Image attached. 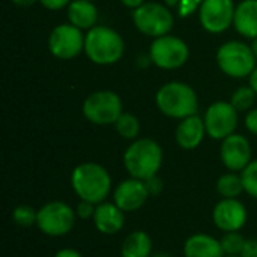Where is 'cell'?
<instances>
[{"instance_id": "obj_13", "label": "cell", "mask_w": 257, "mask_h": 257, "mask_svg": "<svg viewBox=\"0 0 257 257\" xmlns=\"http://www.w3.org/2000/svg\"><path fill=\"white\" fill-rule=\"evenodd\" d=\"M220 158L229 172L241 173L253 161V151L248 139L233 133L221 140Z\"/></svg>"}, {"instance_id": "obj_17", "label": "cell", "mask_w": 257, "mask_h": 257, "mask_svg": "<svg viewBox=\"0 0 257 257\" xmlns=\"http://www.w3.org/2000/svg\"><path fill=\"white\" fill-rule=\"evenodd\" d=\"M205 134L206 128L203 119L199 114H193L179 122L175 131V140L181 149L193 151L202 145Z\"/></svg>"}, {"instance_id": "obj_6", "label": "cell", "mask_w": 257, "mask_h": 257, "mask_svg": "<svg viewBox=\"0 0 257 257\" xmlns=\"http://www.w3.org/2000/svg\"><path fill=\"white\" fill-rule=\"evenodd\" d=\"M133 21L140 33L154 39L169 35L175 24L170 8L157 2H145L136 8L133 11Z\"/></svg>"}, {"instance_id": "obj_4", "label": "cell", "mask_w": 257, "mask_h": 257, "mask_svg": "<svg viewBox=\"0 0 257 257\" xmlns=\"http://www.w3.org/2000/svg\"><path fill=\"white\" fill-rule=\"evenodd\" d=\"M125 51L122 36L111 27L95 26L84 36V53L92 63L113 65L117 63Z\"/></svg>"}, {"instance_id": "obj_8", "label": "cell", "mask_w": 257, "mask_h": 257, "mask_svg": "<svg viewBox=\"0 0 257 257\" xmlns=\"http://www.w3.org/2000/svg\"><path fill=\"white\" fill-rule=\"evenodd\" d=\"M122 113V99L113 90L93 92L83 102V114L93 125H114Z\"/></svg>"}, {"instance_id": "obj_31", "label": "cell", "mask_w": 257, "mask_h": 257, "mask_svg": "<svg viewBox=\"0 0 257 257\" xmlns=\"http://www.w3.org/2000/svg\"><path fill=\"white\" fill-rule=\"evenodd\" d=\"M244 122H245V128H247L251 134L257 136V108H253V110H250V111L247 113Z\"/></svg>"}, {"instance_id": "obj_27", "label": "cell", "mask_w": 257, "mask_h": 257, "mask_svg": "<svg viewBox=\"0 0 257 257\" xmlns=\"http://www.w3.org/2000/svg\"><path fill=\"white\" fill-rule=\"evenodd\" d=\"M242 182H244V190L245 193L257 200V158L253 160L242 172Z\"/></svg>"}, {"instance_id": "obj_26", "label": "cell", "mask_w": 257, "mask_h": 257, "mask_svg": "<svg viewBox=\"0 0 257 257\" xmlns=\"http://www.w3.org/2000/svg\"><path fill=\"white\" fill-rule=\"evenodd\" d=\"M36 218H38V209H35L30 205H18L12 211V220L15 221L17 226L24 229L35 226Z\"/></svg>"}, {"instance_id": "obj_3", "label": "cell", "mask_w": 257, "mask_h": 257, "mask_svg": "<svg viewBox=\"0 0 257 257\" xmlns=\"http://www.w3.org/2000/svg\"><path fill=\"white\" fill-rule=\"evenodd\" d=\"M155 102L164 116L179 120L197 114L199 110L196 90L184 81H169L163 84L155 95Z\"/></svg>"}, {"instance_id": "obj_16", "label": "cell", "mask_w": 257, "mask_h": 257, "mask_svg": "<svg viewBox=\"0 0 257 257\" xmlns=\"http://www.w3.org/2000/svg\"><path fill=\"white\" fill-rule=\"evenodd\" d=\"M95 229L102 235H116L125 226V212L114 202H102L96 205L95 215L92 218Z\"/></svg>"}, {"instance_id": "obj_34", "label": "cell", "mask_w": 257, "mask_h": 257, "mask_svg": "<svg viewBox=\"0 0 257 257\" xmlns=\"http://www.w3.org/2000/svg\"><path fill=\"white\" fill-rule=\"evenodd\" d=\"M54 257H83L81 256V253L80 251H77V250H74V248H62V250H59Z\"/></svg>"}, {"instance_id": "obj_35", "label": "cell", "mask_w": 257, "mask_h": 257, "mask_svg": "<svg viewBox=\"0 0 257 257\" xmlns=\"http://www.w3.org/2000/svg\"><path fill=\"white\" fill-rule=\"evenodd\" d=\"M145 2H146V0H120V3H122L123 6L131 8L133 11H134L136 8H139V6H142Z\"/></svg>"}, {"instance_id": "obj_1", "label": "cell", "mask_w": 257, "mask_h": 257, "mask_svg": "<svg viewBox=\"0 0 257 257\" xmlns=\"http://www.w3.org/2000/svg\"><path fill=\"white\" fill-rule=\"evenodd\" d=\"M71 187L80 200L99 205L111 193V176L108 170L98 163H81L71 173Z\"/></svg>"}, {"instance_id": "obj_40", "label": "cell", "mask_w": 257, "mask_h": 257, "mask_svg": "<svg viewBox=\"0 0 257 257\" xmlns=\"http://www.w3.org/2000/svg\"><path fill=\"white\" fill-rule=\"evenodd\" d=\"M151 257H173L172 254H167V253H155V254H152Z\"/></svg>"}, {"instance_id": "obj_39", "label": "cell", "mask_w": 257, "mask_h": 257, "mask_svg": "<svg viewBox=\"0 0 257 257\" xmlns=\"http://www.w3.org/2000/svg\"><path fill=\"white\" fill-rule=\"evenodd\" d=\"M251 50H253V53H254V56H256V59H257V38L256 39H253V42H251Z\"/></svg>"}, {"instance_id": "obj_15", "label": "cell", "mask_w": 257, "mask_h": 257, "mask_svg": "<svg viewBox=\"0 0 257 257\" xmlns=\"http://www.w3.org/2000/svg\"><path fill=\"white\" fill-rule=\"evenodd\" d=\"M149 199V193L145 181L128 178L119 182L113 190V202L125 212H137L145 206Z\"/></svg>"}, {"instance_id": "obj_37", "label": "cell", "mask_w": 257, "mask_h": 257, "mask_svg": "<svg viewBox=\"0 0 257 257\" xmlns=\"http://www.w3.org/2000/svg\"><path fill=\"white\" fill-rule=\"evenodd\" d=\"M14 5L17 6H23V8H27V6H32L35 2H39V0H11Z\"/></svg>"}, {"instance_id": "obj_29", "label": "cell", "mask_w": 257, "mask_h": 257, "mask_svg": "<svg viewBox=\"0 0 257 257\" xmlns=\"http://www.w3.org/2000/svg\"><path fill=\"white\" fill-rule=\"evenodd\" d=\"M95 209H96L95 203L86 202V200H80L78 205L75 206V214L81 220H92L93 215H95Z\"/></svg>"}, {"instance_id": "obj_38", "label": "cell", "mask_w": 257, "mask_h": 257, "mask_svg": "<svg viewBox=\"0 0 257 257\" xmlns=\"http://www.w3.org/2000/svg\"><path fill=\"white\" fill-rule=\"evenodd\" d=\"M179 2H181V0H164V3H166L167 8H178Z\"/></svg>"}, {"instance_id": "obj_21", "label": "cell", "mask_w": 257, "mask_h": 257, "mask_svg": "<svg viewBox=\"0 0 257 257\" xmlns=\"http://www.w3.org/2000/svg\"><path fill=\"white\" fill-rule=\"evenodd\" d=\"M152 238L145 230H133L120 245V257H151Z\"/></svg>"}, {"instance_id": "obj_30", "label": "cell", "mask_w": 257, "mask_h": 257, "mask_svg": "<svg viewBox=\"0 0 257 257\" xmlns=\"http://www.w3.org/2000/svg\"><path fill=\"white\" fill-rule=\"evenodd\" d=\"M145 184H146V188H148L149 196H158V194H161V191L164 190V182H163V179H161L158 175H155V176L146 179Z\"/></svg>"}, {"instance_id": "obj_14", "label": "cell", "mask_w": 257, "mask_h": 257, "mask_svg": "<svg viewBox=\"0 0 257 257\" xmlns=\"http://www.w3.org/2000/svg\"><path fill=\"white\" fill-rule=\"evenodd\" d=\"M247 220V208L238 199H221L212 209V223L223 233L239 232Z\"/></svg>"}, {"instance_id": "obj_32", "label": "cell", "mask_w": 257, "mask_h": 257, "mask_svg": "<svg viewBox=\"0 0 257 257\" xmlns=\"http://www.w3.org/2000/svg\"><path fill=\"white\" fill-rule=\"evenodd\" d=\"M72 0H39V3L50 11H59L65 6H69Z\"/></svg>"}, {"instance_id": "obj_28", "label": "cell", "mask_w": 257, "mask_h": 257, "mask_svg": "<svg viewBox=\"0 0 257 257\" xmlns=\"http://www.w3.org/2000/svg\"><path fill=\"white\" fill-rule=\"evenodd\" d=\"M203 0H181L178 5V14L181 18H187L190 17L193 12L199 11L202 6Z\"/></svg>"}, {"instance_id": "obj_24", "label": "cell", "mask_w": 257, "mask_h": 257, "mask_svg": "<svg viewBox=\"0 0 257 257\" xmlns=\"http://www.w3.org/2000/svg\"><path fill=\"white\" fill-rule=\"evenodd\" d=\"M256 92L250 87V86H242L238 87L232 98H230V104L238 110V111H247L253 107L254 101H256Z\"/></svg>"}, {"instance_id": "obj_19", "label": "cell", "mask_w": 257, "mask_h": 257, "mask_svg": "<svg viewBox=\"0 0 257 257\" xmlns=\"http://www.w3.org/2000/svg\"><path fill=\"white\" fill-rule=\"evenodd\" d=\"M233 26L236 32L247 38H257V0H241V3L235 9Z\"/></svg>"}, {"instance_id": "obj_23", "label": "cell", "mask_w": 257, "mask_h": 257, "mask_svg": "<svg viewBox=\"0 0 257 257\" xmlns=\"http://www.w3.org/2000/svg\"><path fill=\"white\" fill-rule=\"evenodd\" d=\"M116 133L125 140H136L140 134V122L131 113H122L114 123Z\"/></svg>"}, {"instance_id": "obj_7", "label": "cell", "mask_w": 257, "mask_h": 257, "mask_svg": "<svg viewBox=\"0 0 257 257\" xmlns=\"http://www.w3.org/2000/svg\"><path fill=\"white\" fill-rule=\"evenodd\" d=\"M75 218L77 214L72 206L60 200H51L38 209L36 226L44 235L50 238H60L74 229Z\"/></svg>"}, {"instance_id": "obj_12", "label": "cell", "mask_w": 257, "mask_h": 257, "mask_svg": "<svg viewBox=\"0 0 257 257\" xmlns=\"http://www.w3.org/2000/svg\"><path fill=\"white\" fill-rule=\"evenodd\" d=\"M233 0H203L199 9V21L209 33H223L233 24Z\"/></svg>"}, {"instance_id": "obj_25", "label": "cell", "mask_w": 257, "mask_h": 257, "mask_svg": "<svg viewBox=\"0 0 257 257\" xmlns=\"http://www.w3.org/2000/svg\"><path fill=\"white\" fill-rule=\"evenodd\" d=\"M245 241L247 239L241 235V230L239 232H226L223 235V238L220 239L224 254H232V256H241Z\"/></svg>"}, {"instance_id": "obj_11", "label": "cell", "mask_w": 257, "mask_h": 257, "mask_svg": "<svg viewBox=\"0 0 257 257\" xmlns=\"http://www.w3.org/2000/svg\"><path fill=\"white\" fill-rule=\"evenodd\" d=\"M238 110L227 101H217L206 108L203 122L206 136L214 140H224L238 126Z\"/></svg>"}, {"instance_id": "obj_2", "label": "cell", "mask_w": 257, "mask_h": 257, "mask_svg": "<svg viewBox=\"0 0 257 257\" xmlns=\"http://www.w3.org/2000/svg\"><path fill=\"white\" fill-rule=\"evenodd\" d=\"M163 149L154 139H136L123 152V167L131 178L146 181L158 175L163 166Z\"/></svg>"}, {"instance_id": "obj_22", "label": "cell", "mask_w": 257, "mask_h": 257, "mask_svg": "<svg viewBox=\"0 0 257 257\" xmlns=\"http://www.w3.org/2000/svg\"><path fill=\"white\" fill-rule=\"evenodd\" d=\"M215 190L223 199H238L242 193H245L241 173L227 172V173L221 175L217 179Z\"/></svg>"}, {"instance_id": "obj_9", "label": "cell", "mask_w": 257, "mask_h": 257, "mask_svg": "<svg viewBox=\"0 0 257 257\" xmlns=\"http://www.w3.org/2000/svg\"><path fill=\"white\" fill-rule=\"evenodd\" d=\"M149 56L154 65L161 69L170 71L185 65L190 57V48L181 38L173 35H164L152 41Z\"/></svg>"}, {"instance_id": "obj_10", "label": "cell", "mask_w": 257, "mask_h": 257, "mask_svg": "<svg viewBox=\"0 0 257 257\" xmlns=\"http://www.w3.org/2000/svg\"><path fill=\"white\" fill-rule=\"evenodd\" d=\"M83 30L71 23L56 26L48 36L50 53L60 60H71L84 50Z\"/></svg>"}, {"instance_id": "obj_33", "label": "cell", "mask_w": 257, "mask_h": 257, "mask_svg": "<svg viewBox=\"0 0 257 257\" xmlns=\"http://www.w3.org/2000/svg\"><path fill=\"white\" fill-rule=\"evenodd\" d=\"M241 257H257V239H247Z\"/></svg>"}, {"instance_id": "obj_20", "label": "cell", "mask_w": 257, "mask_h": 257, "mask_svg": "<svg viewBox=\"0 0 257 257\" xmlns=\"http://www.w3.org/2000/svg\"><path fill=\"white\" fill-rule=\"evenodd\" d=\"M66 15L68 21L81 30H90L98 21V9L90 0H72L68 6Z\"/></svg>"}, {"instance_id": "obj_5", "label": "cell", "mask_w": 257, "mask_h": 257, "mask_svg": "<svg viewBox=\"0 0 257 257\" xmlns=\"http://www.w3.org/2000/svg\"><path fill=\"white\" fill-rule=\"evenodd\" d=\"M256 62L251 47L241 41H227L217 51L218 68L232 78L250 77L256 68Z\"/></svg>"}, {"instance_id": "obj_36", "label": "cell", "mask_w": 257, "mask_h": 257, "mask_svg": "<svg viewBox=\"0 0 257 257\" xmlns=\"http://www.w3.org/2000/svg\"><path fill=\"white\" fill-rule=\"evenodd\" d=\"M248 78H250V87L256 92L257 95V66L254 68V71L251 72V75Z\"/></svg>"}, {"instance_id": "obj_41", "label": "cell", "mask_w": 257, "mask_h": 257, "mask_svg": "<svg viewBox=\"0 0 257 257\" xmlns=\"http://www.w3.org/2000/svg\"><path fill=\"white\" fill-rule=\"evenodd\" d=\"M224 257H241V256H232V254H226Z\"/></svg>"}, {"instance_id": "obj_18", "label": "cell", "mask_w": 257, "mask_h": 257, "mask_svg": "<svg viewBox=\"0 0 257 257\" xmlns=\"http://www.w3.org/2000/svg\"><path fill=\"white\" fill-rule=\"evenodd\" d=\"M220 239L208 233H194L184 244V257H224Z\"/></svg>"}, {"instance_id": "obj_42", "label": "cell", "mask_w": 257, "mask_h": 257, "mask_svg": "<svg viewBox=\"0 0 257 257\" xmlns=\"http://www.w3.org/2000/svg\"><path fill=\"white\" fill-rule=\"evenodd\" d=\"M90 2H95V0H90Z\"/></svg>"}]
</instances>
